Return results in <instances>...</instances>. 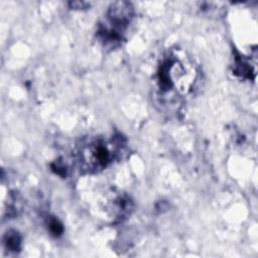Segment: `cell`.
Listing matches in <instances>:
<instances>
[{
    "label": "cell",
    "instance_id": "1",
    "mask_svg": "<svg viewBox=\"0 0 258 258\" xmlns=\"http://www.w3.org/2000/svg\"><path fill=\"white\" fill-rule=\"evenodd\" d=\"M117 154V143L103 138H93L82 143L78 149L80 168L87 172L104 169Z\"/></svg>",
    "mask_w": 258,
    "mask_h": 258
},
{
    "label": "cell",
    "instance_id": "2",
    "mask_svg": "<svg viewBox=\"0 0 258 258\" xmlns=\"http://www.w3.org/2000/svg\"><path fill=\"white\" fill-rule=\"evenodd\" d=\"M133 16V7L128 2H115L109 8L107 21L100 25L99 35L105 44H115L122 39V33Z\"/></svg>",
    "mask_w": 258,
    "mask_h": 258
},
{
    "label": "cell",
    "instance_id": "3",
    "mask_svg": "<svg viewBox=\"0 0 258 258\" xmlns=\"http://www.w3.org/2000/svg\"><path fill=\"white\" fill-rule=\"evenodd\" d=\"M195 79L194 70L189 71L185 66L175 57H169L160 67L159 83L160 88L164 90H176L185 94L190 89Z\"/></svg>",
    "mask_w": 258,
    "mask_h": 258
},
{
    "label": "cell",
    "instance_id": "4",
    "mask_svg": "<svg viewBox=\"0 0 258 258\" xmlns=\"http://www.w3.org/2000/svg\"><path fill=\"white\" fill-rule=\"evenodd\" d=\"M20 237L16 232H8L5 238V244L10 251H16L20 248Z\"/></svg>",
    "mask_w": 258,
    "mask_h": 258
},
{
    "label": "cell",
    "instance_id": "5",
    "mask_svg": "<svg viewBox=\"0 0 258 258\" xmlns=\"http://www.w3.org/2000/svg\"><path fill=\"white\" fill-rule=\"evenodd\" d=\"M49 229L53 234H60L62 231V227L61 225L56 221V220H52L49 223Z\"/></svg>",
    "mask_w": 258,
    "mask_h": 258
}]
</instances>
